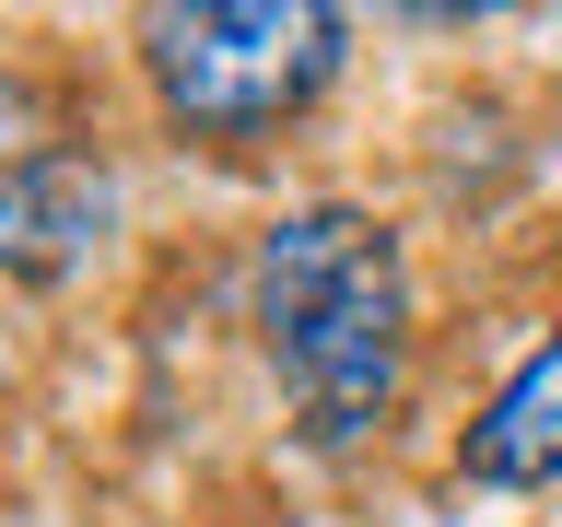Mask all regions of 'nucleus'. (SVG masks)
<instances>
[{"mask_svg":"<svg viewBox=\"0 0 562 527\" xmlns=\"http://www.w3.org/2000/svg\"><path fill=\"white\" fill-rule=\"evenodd\" d=\"M130 59L176 141L258 153L340 94L351 12H328V0H153L130 24Z\"/></svg>","mask_w":562,"mask_h":527,"instance_id":"2","label":"nucleus"},{"mask_svg":"<svg viewBox=\"0 0 562 527\" xmlns=\"http://www.w3.org/2000/svg\"><path fill=\"white\" fill-rule=\"evenodd\" d=\"M457 492H492V504L562 492V316L492 375L481 411L457 422Z\"/></svg>","mask_w":562,"mask_h":527,"instance_id":"4","label":"nucleus"},{"mask_svg":"<svg viewBox=\"0 0 562 527\" xmlns=\"http://www.w3.org/2000/svg\"><path fill=\"white\" fill-rule=\"evenodd\" d=\"M117 246V165L94 141H24L0 176V270L24 293H59Z\"/></svg>","mask_w":562,"mask_h":527,"instance_id":"3","label":"nucleus"},{"mask_svg":"<svg viewBox=\"0 0 562 527\" xmlns=\"http://www.w3.org/2000/svg\"><path fill=\"white\" fill-rule=\"evenodd\" d=\"M246 328L281 386V422L305 457H363L411 399L422 363V281L411 235L375 200H293L246 246Z\"/></svg>","mask_w":562,"mask_h":527,"instance_id":"1","label":"nucleus"}]
</instances>
